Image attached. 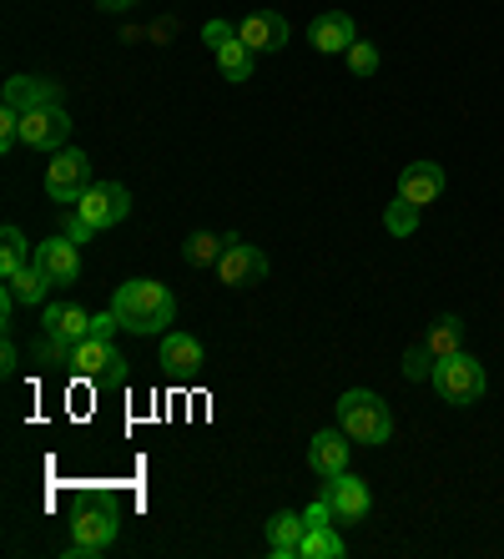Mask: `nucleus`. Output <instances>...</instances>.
Returning <instances> with one entry per match:
<instances>
[{"label":"nucleus","instance_id":"a878e982","mask_svg":"<svg viewBox=\"0 0 504 559\" xmlns=\"http://www.w3.org/2000/svg\"><path fill=\"white\" fill-rule=\"evenodd\" d=\"M419 212H424V207H414V202L394 197V202L384 207V227H388L394 237H414V233H419Z\"/></svg>","mask_w":504,"mask_h":559},{"label":"nucleus","instance_id":"20e7f679","mask_svg":"<svg viewBox=\"0 0 504 559\" xmlns=\"http://www.w3.org/2000/svg\"><path fill=\"white\" fill-rule=\"evenodd\" d=\"M71 378H86V383H96V389H121L131 378L127 358L117 353V343L112 338H81L77 348H71V368H66Z\"/></svg>","mask_w":504,"mask_h":559},{"label":"nucleus","instance_id":"4be33fe9","mask_svg":"<svg viewBox=\"0 0 504 559\" xmlns=\"http://www.w3.org/2000/svg\"><path fill=\"white\" fill-rule=\"evenodd\" d=\"M343 555H349V545H343L338 524H308V530H303L297 559H343Z\"/></svg>","mask_w":504,"mask_h":559},{"label":"nucleus","instance_id":"6ab92c4d","mask_svg":"<svg viewBox=\"0 0 504 559\" xmlns=\"http://www.w3.org/2000/svg\"><path fill=\"white\" fill-rule=\"evenodd\" d=\"M202 343L192 338V333H162V353H156V364L167 368V373H177V378H187V373H197L202 368Z\"/></svg>","mask_w":504,"mask_h":559},{"label":"nucleus","instance_id":"7c9ffc66","mask_svg":"<svg viewBox=\"0 0 504 559\" xmlns=\"http://www.w3.org/2000/svg\"><path fill=\"white\" fill-rule=\"evenodd\" d=\"M0 373H5V378H15V373H21V348H15L11 328H5V343H0Z\"/></svg>","mask_w":504,"mask_h":559},{"label":"nucleus","instance_id":"f8f14e48","mask_svg":"<svg viewBox=\"0 0 504 559\" xmlns=\"http://www.w3.org/2000/svg\"><path fill=\"white\" fill-rule=\"evenodd\" d=\"M237 36L247 40V51L253 56H272V51H283L288 46V15L278 11H253L237 21Z\"/></svg>","mask_w":504,"mask_h":559},{"label":"nucleus","instance_id":"dca6fc26","mask_svg":"<svg viewBox=\"0 0 504 559\" xmlns=\"http://www.w3.org/2000/svg\"><path fill=\"white\" fill-rule=\"evenodd\" d=\"M308 40H313V51L343 56L353 40H359V26H353L349 11H324V15H318V21L308 26Z\"/></svg>","mask_w":504,"mask_h":559},{"label":"nucleus","instance_id":"6e6552de","mask_svg":"<svg viewBox=\"0 0 504 559\" xmlns=\"http://www.w3.org/2000/svg\"><path fill=\"white\" fill-rule=\"evenodd\" d=\"M77 212L91 222V227H96V233H112L117 222L131 217V192L121 182H91L86 192H81Z\"/></svg>","mask_w":504,"mask_h":559},{"label":"nucleus","instance_id":"423d86ee","mask_svg":"<svg viewBox=\"0 0 504 559\" xmlns=\"http://www.w3.org/2000/svg\"><path fill=\"white\" fill-rule=\"evenodd\" d=\"M202 46L212 51L222 81H233V86L253 81V51H247V40L237 36V26H227V21H208V26H202Z\"/></svg>","mask_w":504,"mask_h":559},{"label":"nucleus","instance_id":"0eeeda50","mask_svg":"<svg viewBox=\"0 0 504 559\" xmlns=\"http://www.w3.org/2000/svg\"><path fill=\"white\" fill-rule=\"evenodd\" d=\"M117 514L112 509H81L71 520V539H66V555L71 559H102L106 549L117 545Z\"/></svg>","mask_w":504,"mask_h":559},{"label":"nucleus","instance_id":"1a4fd4ad","mask_svg":"<svg viewBox=\"0 0 504 559\" xmlns=\"http://www.w3.org/2000/svg\"><path fill=\"white\" fill-rule=\"evenodd\" d=\"M21 142H26L31 152H61V146L71 142V111H66L61 102L40 106V111H26V117H21Z\"/></svg>","mask_w":504,"mask_h":559},{"label":"nucleus","instance_id":"cd10ccee","mask_svg":"<svg viewBox=\"0 0 504 559\" xmlns=\"http://www.w3.org/2000/svg\"><path fill=\"white\" fill-rule=\"evenodd\" d=\"M434 353H429V343H419V348H409V358H403V378H414V383H424V378H434Z\"/></svg>","mask_w":504,"mask_h":559},{"label":"nucleus","instance_id":"39448f33","mask_svg":"<svg viewBox=\"0 0 504 559\" xmlns=\"http://www.w3.org/2000/svg\"><path fill=\"white\" fill-rule=\"evenodd\" d=\"M86 187H91V156L81 146H61L51 156V167H46V197L56 207H77Z\"/></svg>","mask_w":504,"mask_h":559},{"label":"nucleus","instance_id":"9d476101","mask_svg":"<svg viewBox=\"0 0 504 559\" xmlns=\"http://www.w3.org/2000/svg\"><path fill=\"white\" fill-rule=\"evenodd\" d=\"M324 499L333 504V520L338 524H359L368 509H374V495H368V484L359 479V474H333V479H324Z\"/></svg>","mask_w":504,"mask_h":559},{"label":"nucleus","instance_id":"9b49d317","mask_svg":"<svg viewBox=\"0 0 504 559\" xmlns=\"http://www.w3.org/2000/svg\"><path fill=\"white\" fill-rule=\"evenodd\" d=\"M218 277H222L227 287H253V283H262V277H268V252L253 248V242H243V237H237L233 248L222 252Z\"/></svg>","mask_w":504,"mask_h":559},{"label":"nucleus","instance_id":"bb28decb","mask_svg":"<svg viewBox=\"0 0 504 559\" xmlns=\"http://www.w3.org/2000/svg\"><path fill=\"white\" fill-rule=\"evenodd\" d=\"M343 61H349L353 76H378V66H384V56H378L374 40H353L349 51H343Z\"/></svg>","mask_w":504,"mask_h":559},{"label":"nucleus","instance_id":"c85d7f7f","mask_svg":"<svg viewBox=\"0 0 504 559\" xmlns=\"http://www.w3.org/2000/svg\"><path fill=\"white\" fill-rule=\"evenodd\" d=\"M21 142V111L15 106H0V152H11Z\"/></svg>","mask_w":504,"mask_h":559},{"label":"nucleus","instance_id":"4468645a","mask_svg":"<svg viewBox=\"0 0 504 559\" xmlns=\"http://www.w3.org/2000/svg\"><path fill=\"white\" fill-rule=\"evenodd\" d=\"M349 454H353V439L343 429H324L313 433L308 443V468L318 474V479H333V474H343L349 468Z\"/></svg>","mask_w":504,"mask_h":559},{"label":"nucleus","instance_id":"f3484780","mask_svg":"<svg viewBox=\"0 0 504 559\" xmlns=\"http://www.w3.org/2000/svg\"><path fill=\"white\" fill-rule=\"evenodd\" d=\"M40 333L56 343H81L91 333V312L77 308V302H46L40 312Z\"/></svg>","mask_w":504,"mask_h":559},{"label":"nucleus","instance_id":"aec40b11","mask_svg":"<svg viewBox=\"0 0 504 559\" xmlns=\"http://www.w3.org/2000/svg\"><path fill=\"white\" fill-rule=\"evenodd\" d=\"M303 514H293V509H278L268 520V549L272 559H297V545H303Z\"/></svg>","mask_w":504,"mask_h":559},{"label":"nucleus","instance_id":"7ed1b4c3","mask_svg":"<svg viewBox=\"0 0 504 559\" xmlns=\"http://www.w3.org/2000/svg\"><path fill=\"white\" fill-rule=\"evenodd\" d=\"M484 389H490V378H484V364H479L469 348H459V353H449V358L434 364V393H439L449 408L479 404Z\"/></svg>","mask_w":504,"mask_h":559},{"label":"nucleus","instance_id":"ddd939ff","mask_svg":"<svg viewBox=\"0 0 504 559\" xmlns=\"http://www.w3.org/2000/svg\"><path fill=\"white\" fill-rule=\"evenodd\" d=\"M31 262H36V267L51 277L56 287L77 283V277H81V252H77V242H71L66 233H56L51 242H36V258H31Z\"/></svg>","mask_w":504,"mask_h":559},{"label":"nucleus","instance_id":"5701e85b","mask_svg":"<svg viewBox=\"0 0 504 559\" xmlns=\"http://www.w3.org/2000/svg\"><path fill=\"white\" fill-rule=\"evenodd\" d=\"M51 277L40 273L36 262H31V267H21V273H11L5 277V293H11L15 302H26V308H40V302H46V293H51Z\"/></svg>","mask_w":504,"mask_h":559},{"label":"nucleus","instance_id":"f03ea898","mask_svg":"<svg viewBox=\"0 0 504 559\" xmlns=\"http://www.w3.org/2000/svg\"><path fill=\"white\" fill-rule=\"evenodd\" d=\"M338 429L363 449H378V443L394 439V408L374 389H349L338 399Z\"/></svg>","mask_w":504,"mask_h":559},{"label":"nucleus","instance_id":"c756f323","mask_svg":"<svg viewBox=\"0 0 504 559\" xmlns=\"http://www.w3.org/2000/svg\"><path fill=\"white\" fill-rule=\"evenodd\" d=\"M117 328H121L117 308H106V312H91V338H117Z\"/></svg>","mask_w":504,"mask_h":559},{"label":"nucleus","instance_id":"393cba45","mask_svg":"<svg viewBox=\"0 0 504 559\" xmlns=\"http://www.w3.org/2000/svg\"><path fill=\"white\" fill-rule=\"evenodd\" d=\"M31 258H36V252H31L26 233H21V227H5V233H0V277L31 267Z\"/></svg>","mask_w":504,"mask_h":559},{"label":"nucleus","instance_id":"a211bd4d","mask_svg":"<svg viewBox=\"0 0 504 559\" xmlns=\"http://www.w3.org/2000/svg\"><path fill=\"white\" fill-rule=\"evenodd\" d=\"M61 102V81H46V76H11L5 81V106H15L21 117L26 111H40V106H56Z\"/></svg>","mask_w":504,"mask_h":559},{"label":"nucleus","instance_id":"2f4dec72","mask_svg":"<svg viewBox=\"0 0 504 559\" xmlns=\"http://www.w3.org/2000/svg\"><path fill=\"white\" fill-rule=\"evenodd\" d=\"M131 5H137V0H96V11H106V15H112V11H131Z\"/></svg>","mask_w":504,"mask_h":559},{"label":"nucleus","instance_id":"f257e3e1","mask_svg":"<svg viewBox=\"0 0 504 559\" xmlns=\"http://www.w3.org/2000/svg\"><path fill=\"white\" fill-rule=\"evenodd\" d=\"M112 308H117L121 328H127V333H142V338L167 333V323L177 318V298H172V287L152 283V277H131V283H121L117 298H112Z\"/></svg>","mask_w":504,"mask_h":559},{"label":"nucleus","instance_id":"b1692460","mask_svg":"<svg viewBox=\"0 0 504 559\" xmlns=\"http://www.w3.org/2000/svg\"><path fill=\"white\" fill-rule=\"evenodd\" d=\"M424 343H429V353H434V358L459 353V348H465V318H454V312L434 318V323H429V333H424Z\"/></svg>","mask_w":504,"mask_h":559},{"label":"nucleus","instance_id":"2eb2a0df","mask_svg":"<svg viewBox=\"0 0 504 559\" xmlns=\"http://www.w3.org/2000/svg\"><path fill=\"white\" fill-rule=\"evenodd\" d=\"M399 197L403 202H414V207L439 202L444 197V167L439 162H409V167L399 171Z\"/></svg>","mask_w":504,"mask_h":559},{"label":"nucleus","instance_id":"412c9836","mask_svg":"<svg viewBox=\"0 0 504 559\" xmlns=\"http://www.w3.org/2000/svg\"><path fill=\"white\" fill-rule=\"evenodd\" d=\"M237 242V233H192L187 242H181V262L187 267H212V262H222V252Z\"/></svg>","mask_w":504,"mask_h":559}]
</instances>
